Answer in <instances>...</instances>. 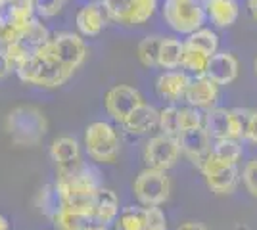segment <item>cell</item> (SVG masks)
<instances>
[{"instance_id":"6da1fadb","label":"cell","mask_w":257,"mask_h":230,"mask_svg":"<svg viewBox=\"0 0 257 230\" xmlns=\"http://www.w3.org/2000/svg\"><path fill=\"white\" fill-rule=\"evenodd\" d=\"M16 73L27 85L43 88H60L73 75L67 67L54 56L50 41L39 48L37 52L27 56L20 66L16 67Z\"/></svg>"},{"instance_id":"7a4b0ae2","label":"cell","mask_w":257,"mask_h":230,"mask_svg":"<svg viewBox=\"0 0 257 230\" xmlns=\"http://www.w3.org/2000/svg\"><path fill=\"white\" fill-rule=\"evenodd\" d=\"M6 132L10 134L14 144L31 148L43 142L48 132V119L44 111L37 106H18L6 115Z\"/></svg>"},{"instance_id":"3957f363","label":"cell","mask_w":257,"mask_h":230,"mask_svg":"<svg viewBox=\"0 0 257 230\" xmlns=\"http://www.w3.org/2000/svg\"><path fill=\"white\" fill-rule=\"evenodd\" d=\"M85 148L96 163H115L121 153L117 131L106 121H94L85 129Z\"/></svg>"},{"instance_id":"277c9868","label":"cell","mask_w":257,"mask_h":230,"mask_svg":"<svg viewBox=\"0 0 257 230\" xmlns=\"http://www.w3.org/2000/svg\"><path fill=\"white\" fill-rule=\"evenodd\" d=\"M161 14L165 23L181 35L196 33L205 22V10L200 0H165Z\"/></svg>"},{"instance_id":"5b68a950","label":"cell","mask_w":257,"mask_h":230,"mask_svg":"<svg viewBox=\"0 0 257 230\" xmlns=\"http://www.w3.org/2000/svg\"><path fill=\"white\" fill-rule=\"evenodd\" d=\"M247 119H249V110L213 108L205 113L204 129L213 140H226V138L238 140L244 138Z\"/></svg>"},{"instance_id":"8992f818","label":"cell","mask_w":257,"mask_h":230,"mask_svg":"<svg viewBox=\"0 0 257 230\" xmlns=\"http://www.w3.org/2000/svg\"><path fill=\"white\" fill-rule=\"evenodd\" d=\"M133 190H135V196L142 207H160L169 199L171 178L167 176V171H158V169L146 167L135 178Z\"/></svg>"},{"instance_id":"52a82bcc","label":"cell","mask_w":257,"mask_h":230,"mask_svg":"<svg viewBox=\"0 0 257 230\" xmlns=\"http://www.w3.org/2000/svg\"><path fill=\"white\" fill-rule=\"evenodd\" d=\"M202 175L207 188L215 192L217 196H226V194H232L240 182V173H238V167L234 163H226L221 159H215V157H207L205 163L202 165Z\"/></svg>"},{"instance_id":"ba28073f","label":"cell","mask_w":257,"mask_h":230,"mask_svg":"<svg viewBox=\"0 0 257 230\" xmlns=\"http://www.w3.org/2000/svg\"><path fill=\"white\" fill-rule=\"evenodd\" d=\"M181 157V144L179 138H173L167 134L152 136L144 146V163L150 169L169 171L177 165Z\"/></svg>"},{"instance_id":"9c48e42d","label":"cell","mask_w":257,"mask_h":230,"mask_svg":"<svg viewBox=\"0 0 257 230\" xmlns=\"http://www.w3.org/2000/svg\"><path fill=\"white\" fill-rule=\"evenodd\" d=\"M142 104H144L142 94L135 87H128V85L111 87L104 96V106H106L107 115L115 123H121V125Z\"/></svg>"},{"instance_id":"30bf717a","label":"cell","mask_w":257,"mask_h":230,"mask_svg":"<svg viewBox=\"0 0 257 230\" xmlns=\"http://www.w3.org/2000/svg\"><path fill=\"white\" fill-rule=\"evenodd\" d=\"M50 46H52L54 56L64 64L71 73H75V69L83 66V62L88 56V48H86L85 41L81 39V35L77 33H58L50 37Z\"/></svg>"},{"instance_id":"8fae6325","label":"cell","mask_w":257,"mask_h":230,"mask_svg":"<svg viewBox=\"0 0 257 230\" xmlns=\"http://www.w3.org/2000/svg\"><path fill=\"white\" fill-rule=\"evenodd\" d=\"M50 157L56 163L58 176H67L85 163L81 157V146L71 136H60L50 146Z\"/></svg>"},{"instance_id":"7c38bea8","label":"cell","mask_w":257,"mask_h":230,"mask_svg":"<svg viewBox=\"0 0 257 230\" xmlns=\"http://www.w3.org/2000/svg\"><path fill=\"white\" fill-rule=\"evenodd\" d=\"M179 144H181V153H184V157L188 161H192L198 169H202V165L209 157L211 146H213L211 136L207 134L204 127L182 131L181 136H179Z\"/></svg>"},{"instance_id":"4fadbf2b","label":"cell","mask_w":257,"mask_h":230,"mask_svg":"<svg viewBox=\"0 0 257 230\" xmlns=\"http://www.w3.org/2000/svg\"><path fill=\"white\" fill-rule=\"evenodd\" d=\"M219 98V85H215L209 77H194L184 92V100L188 106L198 110H213Z\"/></svg>"},{"instance_id":"5bb4252c","label":"cell","mask_w":257,"mask_h":230,"mask_svg":"<svg viewBox=\"0 0 257 230\" xmlns=\"http://www.w3.org/2000/svg\"><path fill=\"white\" fill-rule=\"evenodd\" d=\"M240 66L234 54L230 52H217L209 58L207 62V69H205V77H209L215 85H230L234 83L238 77Z\"/></svg>"},{"instance_id":"9a60e30c","label":"cell","mask_w":257,"mask_h":230,"mask_svg":"<svg viewBox=\"0 0 257 230\" xmlns=\"http://www.w3.org/2000/svg\"><path fill=\"white\" fill-rule=\"evenodd\" d=\"M119 217V196L111 188H100L92 199V222L94 224H111Z\"/></svg>"},{"instance_id":"2e32d148","label":"cell","mask_w":257,"mask_h":230,"mask_svg":"<svg viewBox=\"0 0 257 230\" xmlns=\"http://www.w3.org/2000/svg\"><path fill=\"white\" fill-rule=\"evenodd\" d=\"M75 23L83 37H98L106 27V12L96 2H88L77 12Z\"/></svg>"},{"instance_id":"e0dca14e","label":"cell","mask_w":257,"mask_h":230,"mask_svg":"<svg viewBox=\"0 0 257 230\" xmlns=\"http://www.w3.org/2000/svg\"><path fill=\"white\" fill-rule=\"evenodd\" d=\"M190 85V75L184 71H165L156 81V90L161 98L177 102L184 96L186 88Z\"/></svg>"},{"instance_id":"ac0fdd59","label":"cell","mask_w":257,"mask_h":230,"mask_svg":"<svg viewBox=\"0 0 257 230\" xmlns=\"http://www.w3.org/2000/svg\"><path fill=\"white\" fill-rule=\"evenodd\" d=\"M125 131L131 134H146L160 127V111L150 104H142L128 115V119L123 123Z\"/></svg>"},{"instance_id":"d6986e66","label":"cell","mask_w":257,"mask_h":230,"mask_svg":"<svg viewBox=\"0 0 257 230\" xmlns=\"http://www.w3.org/2000/svg\"><path fill=\"white\" fill-rule=\"evenodd\" d=\"M205 10L211 23L219 29L230 27L238 20V4L234 0H207Z\"/></svg>"},{"instance_id":"ffe728a7","label":"cell","mask_w":257,"mask_h":230,"mask_svg":"<svg viewBox=\"0 0 257 230\" xmlns=\"http://www.w3.org/2000/svg\"><path fill=\"white\" fill-rule=\"evenodd\" d=\"M35 203H37L39 211L43 213L44 217H48L50 220L56 219V217L60 215V211L65 207L64 196H62L60 188L56 186V182H54V184H46V186L41 188V192L37 194Z\"/></svg>"},{"instance_id":"44dd1931","label":"cell","mask_w":257,"mask_h":230,"mask_svg":"<svg viewBox=\"0 0 257 230\" xmlns=\"http://www.w3.org/2000/svg\"><path fill=\"white\" fill-rule=\"evenodd\" d=\"M182 54H184V43H181L175 37H163L160 46V60L158 66L163 69H179L182 64Z\"/></svg>"},{"instance_id":"7402d4cb","label":"cell","mask_w":257,"mask_h":230,"mask_svg":"<svg viewBox=\"0 0 257 230\" xmlns=\"http://www.w3.org/2000/svg\"><path fill=\"white\" fill-rule=\"evenodd\" d=\"M52 222L56 230H86L90 224H94L88 215L79 213V211H73V209H69V207L62 209L60 215H58Z\"/></svg>"},{"instance_id":"603a6c76","label":"cell","mask_w":257,"mask_h":230,"mask_svg":"<svg viewBox=\"0 0 257 230\" xmlns=\"http://www.w3.org/2000/svg\"><path fill=\"white\" fill-rule=\"evenodd\" d=\"M48 41H50L48 29H46L43 23L35 18V20L27 25V29L22 33V41H20V44H23L29 52H37V50H39V48H43Z\"/></svg>"},{"instance_id":"cb8c5ba5","label":"cell","mask_w":257,"mask_h":230,"mask_svg":"<svg viewBox=\"0 0 257 230\" xmlns=\"http://www.w3.org/2000/svg\"><path fill=\"white\" fill-rule=\"evenodd\" d=\"M186 46H190V48H196V50H200V52H204L207 54L209 58L213 54H217V48H219V37L215 31L211 29H198L196 33L188 35V39L184 41Z\"/></svg>"},{"instance_id":"d4e9b609","label":"cell","mask_w":257,"mask_h":230,"mask_svg":"<svg viewBox=\"0 0 257 230\" xmlns=\"http://www.w3.org/2000/svg\"><path fill=\"white\" fill-rule=\"evenodd\" d=\"M163 37H146L142 39L137 46V58L144 67H158V60H160V46Z\"/></svg>"},{"instance_id":"484cf974","label":"cell","mask_w":257,"mask_h":230,"mask_svg":"<svg viewBox=\"0 0 257 230\" xmlns=\"http://www.w3.org/2000/svg\"><path fill=\"white\" fill-rule=\"evenodd\" d=\"M242 146L238 140L234 138H226V140H215V144L211 146V157L215 159H221V161H226V163H238L242 159Z\"/></svg>"},{"instance_id":"4316f807","label":"cell","mask_w":257,"mask_h":230,"mask_svg":"<svg viewBox=\"0 0 257 230\" xmlns=\"http://www.w3.org/2000/svg\"><path fill=\"white\" fill-rule=\"evenodd\" d=\"M207 62H209V56L184 44V54H182L181 64L184 73H190L194 77H204L205 69H207Z\"/></svg>"},{"instance_id":"83f0119b","label":"cell","mask_w":257,"mask_h":230,"mask_svg":"<svg viewBox=\"0 0 257 230\" xmlns=\"http://www.w3.org/2000/svg\"><path fill=\"white\" fill-rule=\"evenodd\" d=\"M160 129H161V134L179 138L182 132L181 108H177V106H167V108L160 110Z\"/></svg>"},{"instance_id":"f1b7e54d","label":"cell","mask_w":257,"mask_h":230,"mask_svg":"<svg viewBox=\"0 0 257 230\" xmlns=\"http://www.w3.org/2000/svg\"><path fill=\"white\" fill-rule=\"evenodd\" d=\"M115 222L119 230H146V207H125Z\"/></svg>"},{"instance_id":"f546056e","label":"cell","mask_w":257,"mask_h":230,"mask_svg":"<svg viewBox=\"0 0 257 230\" xmlns=\"http://www.w3.org/2000/svg\"><path fill=\"white\" fill-rule=\"evenodd\" d=\"M158 10V0H135L128 14V25H142Z\"/></svg>"},{"instance_id":"4dcf8cb0","label":"cell","mask_w":257,"mask_h":230,"mask_svg":"<svg viewBox=\"0 0 257 230\" xmlns=\"http://www.w3.org/2000/svg\"><path fill=\"white\" fill-rule=\"evenodd\" d=\"M133 2L135 0H104V12L111 22L125 23L128 25V14L133 8Z\"/></svg>"},{"instance_id":"1f68e13d","label":"cell","mask_w":257,"mask_h":230,"mask_svg":"<svg viewBox=\"0 0 257 230\" xmlns=\"http://www.w3.org/2000/svg\"><path fill=\"white\" fill-rule=\"evenodd\" d=\"M205 113L198 110V108H181V121H182V131L186 129H198V127H204Z\"/></svg>"},{"instance_id":"d6a6232c","label":"cell","mask_w":257,"mask_h":230,"mask_svg":"<svg viewBox=\"0 0 257 230\" xmlns=\"http://www.w3.org/2000/svg\"><path fill=\"white\" fill-rule=\"evenodd\" d=\"M64 8V0H33V10L43 18H52Z\"/></svg>"},{"instance_id":"836d02e7","label":"cell","mask_w":257,"mask_h":230,"mask_svg":"<svg viewBox=\"0 0 257 230\" xmlns=\"http://www.w3.org/2000/svg\"><path fill=\"white\" fill-rule=\"evenodd\" d=\"M242 182H244V186H246L247 192L253 197H257V157L244 165Z\"/></svg>"},{"instance_id":"e575fe53","label":"cell","mask_w":257,"mask_h":230,"mask_svg":"<svg viewBox=\"0 0 257 230\" xmlns=\"http://www.w3.org/2000/svg\"><path fill=\"white\" fill-rule=\"evenodd\" d=\"M146 230H167V217L161 207H146Z\"/></svg>"},{"instance_id":"d590c367","label":"cell","mask_w":257,"mask_h":230,"mask_svg":"<svg viewBox=\"0 0 257 230\" xmlns=\"http://www.w3.org/2000/svg\"><path fill=\"white\" fill-rule=\"evenodd\" d=\"M244 138L247 142L257 144V111H249V119H247Z\"/></svg>"},{"instance_id":"8d00e7d4","label":"cell","mask_w":257,"mask_h":230,"mask_svg":"<svg viewBox=\"0 0 257 230\" xmlns=\"http://www.w3.org/2000/svg\"><path fill=\"white\" fill-rule=\"evenodd\" d=\"M177 230H207L205 224L202 222H196V220H188V222H182L177 226Z\"/></svg>"},{"instance_id":"74e56055","label":"cell","mask_w":257,"mask_h":230,"mask_svg":"<svg viewBox=\"0 0 257 230\" xmlns=\"http://www.w3.org/2000/svg\"><path fill=\"white\" fill-rule=\"evenodd\" d=\"M10 71L12 69H10V66H8V60H6L4 52L0 50V79H2V77H6Z\"/></svg>"},{"instance_id":"f35d334b","label":"cell","mask_w":257,"mask_h":230,"mask_svg":"<svg viewBox=\"0 0 257 230\" xmlns=\"http://www.w3.org/2000/svg\"><path fill=\"white\" fill-rule=\"evenodd\" d=\"M8 8H33V0H8Z\"/></svg>"},{"instance_id":"ab89813d","label":"cell","mask_w":257,"mask_h":230,"mask_svg":"<svg viewBox=\"0 0 257 230\" xmlns=\"http://www.w3.org/2000/svg\"><path fill=\"white\" fill-rule=\"evenodd\" d=\"M247 10L251 14V18L257 22V0H247Z\"/></svg>"},{"instance_id":"60d3db41","label":"cell","mask_w":257,"mask_h":230,"mask_svg":"<svg viewBox=\"0 0 257 230\" xmlns=\"http://www.w3.org/2000/svg\"><path fill=\"white\" fill-rule=\"evenodd\" d=\"M0 230H10V222L2 213H0Z\"/></svg>"},{"instance_id":"b9f144b4","label":"cell","mask_w":257,"mask_h":230,"mask_svg":"<svg viewBox=\"0 0 257 230\" xmlns=\"http://www.w3.org/2000/svg\"><path fill=\"white\" fill-rule=\"evenodd\" d=\"M86 230H109L107 226H104V224H90Z\"/></svg>"},{"instance_id":"7bdbcfd3","label":"cell","mask_w":257,"mask_h":230,"mask_svg":"<svg viewBox=\"0 0 257 230\" xmlns=\"http://www.w3.org/2000/svg\"><path fill=\"white\" fill-rule=\"evenodd\" d=\"M4 25H6V20L0 16V33H2V29H4Z\"/></svg>"},{"instance_id":"ee69618b","label":"cell","mask_w":257,"mask_h":230,"mask_svg":"<svg viewBox=\"0 0 257 230\" xmlns=\"http://www.w3.org/2000/svg\"><path fill=\"white\" fill-rule=\"evenodd\" d=\"M4 6H8V0H0V8H4Z\"/></svg>"},{"instance_id":"f6af8a7d","label":"cell","mask_w":257,"mask_h":230,"mask_svg":"<svg viewBox=\"0 0 257 230\" xmlns=\"http://www.w3.org/2000/svg\"><path fill=\"white\" fill-rule=\"evenodd\" d=\"M255 75H257V58H255Z\"/></svg>"}]
</instances>
